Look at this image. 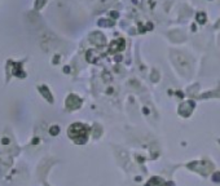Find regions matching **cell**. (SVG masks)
<instances>
[{
  "instance_id": "6da1fadb",
  "label": "cell",
  "mask_w": 220,
  "mask_h": 186,
  "mask_svg": "<svg viewBox=\"0 0 220 186\" xmlns=\"http://www.w3.org/2000/svg\"><path fill=\"white\" fill-rule=\"evenodd\" d=\"M69 136L70 138L74 140L78 144H83L87 141V136H88V131L84 125H82L80 123H75L70 127L69 129Z\"/></svg>"
}]
</instances>
